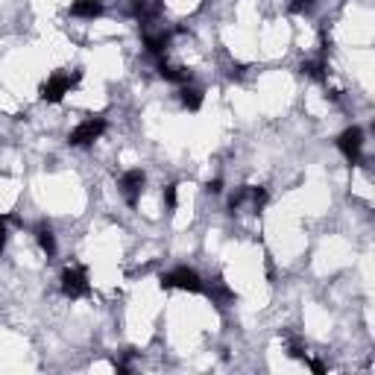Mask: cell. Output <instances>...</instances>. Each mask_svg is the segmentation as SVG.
I'll list each match as a JSON object with an SVG mask.
<instances>
[{
  "mask_svg": "<svg viewBox=\"0 0 375 375\" xmlns=\"http://www.w3.org/2000/svg\"><path fill=\"white\" fill-rule=\"evenodd\" d=\"M159 285L165 290H188V293H203L206 290L200 273H196L194 267H173L170 273L162 275Z\"/></svg>",
  "mask_w": 375,
  "mask_h": 375,
  "instance_id": "6da1fadb",
  "label": "cell"
},
{
  "mask_svg": "<svg viewBox=\"0 0 375 375\" xmlns=\"http://www.w3.org/2000/svg\"><path fill=\"white\" fill-rule=\"evenodd\" d=\"M80 80H83L80 71H73V73H53L50 80L42 85V91H38V94H42L44 103H62L65 97L76 88V83H80Z\"/></svg>",
  "mask_w": 375,
  "mask_h": 375,
  "instance_id": "7a4b0ae2",
  "label": "cell"
},
{
  "mask_svg": "<svg viewBox=\"0 0 375 375\" xmlns=\"http://www.w3.org/2000/svg\"><path fill=\"white\" fill-rule=\"evenodd\" d=\"M62 293L68 296V299H83V296H88V290H91V285H88V273H85V267H80V264H71V267H65L62 270Z\"/></svg>",
  "mask_w": 375,
  "mask_h": 375,
  "instance_id": "3957f363",
  "label": "cell"
},
{
  "mask_svg": "<svg viewBox=\"0 0 375 375\" xmlns=\"http://www.w3.org/2000/svg\"><path fill=\"white\" fill-rule=\"evenodd\" d=\"M267 203V191L261 185H241L238 191H234L229 196V211H241L244 206H249V211H261Z\"/></svg>",
  "mask_w": 375,
  "mask_h": 375,
  "instance_id": "277c9868",
  "label": "cell"
},
{
  "mask_svg": "<svg viewBox=\"0 0 375 375\" xmlns=\"http://www.w3.org/2000/svg\"><path fill=\"white\" fill-rule=\"evenodd\" d=\"M106 132V121L103 117H88L80 126H73L68 135V144L71 147H91L94 141H100V135Z\"/></svg>",
  "mask_w": 375,
  "mask_h": 375,
  "instance_id": "5b68a950",
  "label": "cell"
},
{
  "mask_svg": "<svg viewBox=\"0 0 375 375\" xmlns=\"http://www.w3.org/2000/svg\"><path fill=\"white\" fill-rule=\"evenodd\" d=\"M338 150L346 155L349 165H361L364 159V132L358 126H349L338 135Z\"/></svg>",
  "mask_w": 375,
  "mask_h": 375,
  "instance_id": "8992f818",
  "label": "cell"
},
{
  "mask_svg": "<svg viewBox=\"0 0 375 375\" xmlns=\"http://www.w3.org/2000/svg\"><path fill=\"white\" fill-rule=\"evenodd\" d=\"M144 185H147V176H144V170H138V167H132V170H126L121 176L117 188H121L126 206H132V208L138 206V200H141V194H144Z\"/></svg>",
  "mask_w": 375,
  "mask_h": 375,
  "instance_id": "52a82bcc",
  "label": "cell"
},
{
  "mask_svg": "<svg viewBox=\"0 0 375 375\" xmlns=\"http://www.w3.org/2000/svg\"><path fill=\"white\" fill-rule=\"evenodd\" d=\"M103 0H73L71 4V15L73 18H88V21H94V18L103 15Z\"/></svg>",
  "mask_w": 375,
  "mask_h": 375,
  "instance_id": "ba28073f",
  "label": "cell"
},
{
  "mask_svg": "<svg viewBox=\"0 0 375 375\" xmlns=\"http://www.w3.org/2000/svg\"><path fill=\"white\" fill-rule=\"evenodd\" d=\"M132 12H135V18H138L141 24H153L155 18L162 15V4H159V0H135V4H132Z\"/></svg>",
  "mask_w": 375,
  "mask_h": 375,
  "instance_id": "9c48e42d",
  "label": "cell"
},
{
  "mask_svg": "<svg viewBox=\"0 0 375 375\" xmlns=\"http://www.w3.org/2000/svg\"><path fill=\"white\" fill-rule=\"evenodd\" d=\"M167 44H170V32H165V30L162 32H144V47L150 56L162 59L167 53Z\"/></svg>",
  "mask_w": 375,
  "mask_h": 375,
  "instance_id": "30bf717a",
  "label": "cell"
},
{
  "mask_svg": "<svg viewBox=\"0 0 375 375\" xmlns=\"http://www.w3.org/2000/svg\"><path fill=\"white\" fill-rule=\"evenodd\" d=\"M179 103L188 109V112H196L203 106V88H196V85H179Z\"/></svg>",
  "mask_w": 375,
  "mask_h": 375,
  "instance_id": "8fae6325",
  "label": "cell"
},
{
  "mask_svg": "<svg viewBox=\"0 0 375 375\" xmlns=\"http://www.w3.org/2000/svg\"><path fill=\"white\" fill-rule=\"evenodd\" d=\"M208 296H211V302H214V305L226 308V305L234 299V290H229V285H226L223 279H214L211 287H208Z\"/></svg>",
  "mask_w": 375,
  "mask_h": 375,
  "instance_id": "7c38bea8",
  "label": "cell"
},
{
  "mask_svg": "<svg viewBox=\"0 0 375 375\" xmlns=\"http://www.w3.org/2000/svg\"><path fill=\"white\" fill-rule=\"evenodd\" d=\"M159 73H162V80H167L173 85H188L191 83V73L185 68H173L167 62H159Z\"/></svg>",
  "mask_w": 375,
  "mask_h": 375,
  "instance_id": "4fadbf2b",
  "label": "cell"
},
{
  "mask_svg": "<svg viewBox=\"0 0 375 375\" xmlns=\"http://www.w3.org/2000/svg\"><path fill=\"white\" fill-rule=\"evenodd\" d=\"M35 241H38V246H42V252L47 255V258H53L56 255V238H53V229L47 223H42L35 229Z\"/></svg>",
  "mask_w": 375,
  "mask_h": 375,
  "instance_id": "5bb4252c",
  "label": "cell"
},
{
  "mask_svg": "<svg viewBox=\"0 0 375 375\" xmlns=\"http://www.w3.org/2000/svg\"><path fill=\"white\" fill-rule=\"evenodd\" d=\"M302 73L311 76V80H317V83H326L328 80V65L323 62V59H308V62L302 65Z\"/></svg>",
  "mask_w": 375,
  "mask_h": 375,
  "instance_id": "9a60e30c",
  "label": "cell"
},
{
  "mask_svg": "<svg viewBox=\"0 0 375 375\" xmlns=\"http://www.w3.org/2000/svg\"><path fill=\"white\" fill-rule=\"evenodd\" d=\"M314 6H317V0H290V12L296 15H308Z\"/></svg>",
  "mask_w": 375,
  "mask_h": 375,
  "instance_id": "2e32d148",
  "label": "cell"
},
{
  "mask_svg": "<svg viewBox=\"0 0 375 375\" xmlns=\"http://www.w3.org/2000/svg\"><path fill=\"white\" fill-rule=\"evenodd\" d=\"M162 196H165V206H167L170 211H176V206H179V196H176V185H167Z\"/></svg>",
  "mask_w": 375,
  "mask_h": 375,
  "instance_id": "e0dca14e",
  "label": "cell"
},
{
  "mask_svg": "<svg viewBox=\"0 0 375 375\" xmlns=\"http://www.w3.org/2000/svg\"><path fill=\"white\" fill-rule=\"evenodd\" d=\"M302 361L308 364V369H314V372H317V375H323V372H326V364H323V361H314V358H308V355H305Z\"/></svg>",
  "mask_w": 375,
  "mask_h": 375,
  "instance_id": "ac0fdd59",
  "label": "cell"
},
{
  "mask_svg": "<svg viewBox=\"0 0 375 375\" xmlns=\"http://www.w3.org/2000/svg\"><path fill=\"white\" fill-rule=\"evenodd\" d=\"M6 249V220L0 217V252Z\"/></svg>",
  "mask_w": 375,
  "mask_h": 375,
  "instance_id": "d6986e66",
  "label": "cell"
},
{
  "mask_svg": "<svg viewBox=\"0 0 375 375\" xmlns=\"http://www.w3.org/2000/svg\"><path fill=\"white\" fill-rule=\"evenodd\" d=\"M206 191H208V194H220V191H223V182H220V179H214V182L206 185Z\"/></svg>",
  "mask_w": 375,
  "mask_h": 375,
  "instance_id": "ffe728a7",
  "label": "cell"
}]
</instances>
